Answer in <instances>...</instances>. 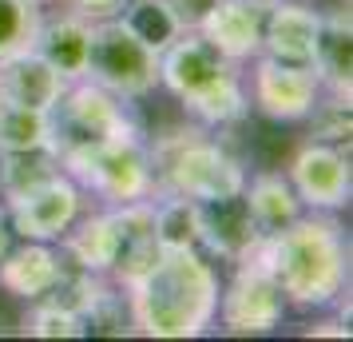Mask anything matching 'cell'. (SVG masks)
Returning a JSON list of instances; mask_svg holds the SVG:
<instances>
[{"label": "cell", "mask_w": 353, "mask_h": 342, "mask_svg": "<svg viewBox=\"0 0 353 342\" xmlns=\"http://www.w3.org/2000/svg\"><path fill=\"white\" fill-rule=\"evenodd\" d=\"M131 298V326L151 339H194L203 334L219 307V278L199 251H159L135 287Z\"/></svg>", "instance_id": "cell-1"}, {"label": "cell", "mask_w": 353, "mask_h": 342, "mask_svg": "<svg viewBox=\"0 0 353 342\" xmlns=\"http://www.w3.org/2000/svg\"><path fill=\"white\" fill-rule=\"evenodd\" d=\"M254 259L270 267L286 303H298V307L334 303L350 275L345 239L330 215H298L290 227L262 239Z\"/></svg>", "instance_id": "cell-2"}, {"label": "cell", "mask_w": 353, "mask_h": 342, "mask_svg": "<svg viewBox=\"0 0 353 342\" xmlns=\"http://www.w3.org/2000/svg\"><path fill=\"white\" fill-rule=\"evenodd\" d=\"M159 84H167L179 96V104L203 124L223 128L246 115V92H242L234 60L223 56L199 32H183L159 56Z\"/></svg>", "instance_id": "cell-3"}, {"label": "cell", "mask_w": 353, "mask_h": 342, "mask_svg": "<svg viewBox=\"0 0 353 342\" xmlns=\"http://www.w3.org/2000/svg\"><path fill=\"white\" fill-rule=\"evenodd\" d=\"M147 155L159 196L214 199L246 187L242 163L203 128H179L171 135H159L155 147H147Z\"/></svg>", "instance_id": "cell-4"}, {"label": "cell", "mask_w": 353, "mask_h": 342, "mask_svg": "<svg viewBox=\"0 0 353 342\" xmlns=\"http://www.w3.org/2000/svg\"><path fill=\"white\" fill-rule=\"evenodd\" d=\"M128 135H139V131L131 124V115L123 112L119 96L103 92L92 80H72L60 92V99L48 108V144L60 155V163L68 155L115 144Z\"/></svg>", "instance_id": "cell-5"}, {"label": "cell", "mask_w": 353, "mask_h": 342, "mask_svg": "<svg viewBox=\"0 0 353 342\" xmlns=\"http://www.w3.org/2000/svg\"><path fill=\"white\" fill-rule=\"evenodd\" d=\"M83 80L99 84L103 92L119 99H139L159 84V52L147 48L135 32H128L123 20H96L88 40Z\"/></svg>", "instance_id": "cell-6"}, {"label": "cell", "mask_w": 353, "mask_h": 342, "mask_svg": "<svg viewBox=\"0 0 353 342\" xmlns=\"http://www.w3.org/2000/svg\"><path fill=\"white\" fill-rule=\"evenodd\" d=\"M60 167H64L76 183L92 187L96 196L112 199V203H135V199L155 196L151 155H147V147H143L139 135L92 147V151H80V155H68Z\"/></svg>", "instance_id": "cell-7"}, {"label": "cell", "mask_w": 353, "mask_h": 342, "mask_svg": "<svg viewBox=\"0 0 353 342\" xmlns=\"http://www.w3.org/2000/svg\"><path fill=\"white\" fill-rule=\"evenodd\" d=\"M214 314H223V326L230 334H266L282 323L286 294L278 287V278L270 275V267L250 255L246 263H239Z\"/></svg>", "instance_id": "cell-8"}, {"label": "cell", "mask_w": 353, "mask_h": 342, "mask_svg": "<svg viewBox=\"0 0 353 342\" xmlns=\"http://www.w3.org/2000/svg\"><path fill=\"white\" fill-rule=\"evenodd\" d=\"M80 183L72 180L68 171L52 175L48 183H40L24 196L8 199V215H12V227L24 235V239H36V243H48V239H60L76 219H80Z\"/></svg>", "instance_id": "cell-9"}, {"label": "cell", "mask_w": 353, "mask_h": 342, "mask_svg": "<svg viewBox=\"0 0 353 342\" xmlns=\"http://www.w3.org/2000/svg\"><path fill=\"white\" fill-rule=\"evenodd\" d=\"M199 247H207L210 255L226 263H246L262 247V231L242 191L199 199Z\"/></svg>", "instance_id": "cell-10"}, {"label": "cell", "mask_w": 353, "mask_h": 342, "mask_svg": "<svg viewBox=\"0 0 353 342\" xmlns=\"http://www.w3.org/2000/svg\"><path fill=\"white\" fill-rule=\"evenodd\" d=\"M290 187L314 211L345 207L350 203V160H345V151L337 144L310 140L290 163Z\"/></svg>", "instance_id": "cell-11"}, {"label": "cell", "mask_w": 353, "mask_h": 342, "mask_svg": "<svg viewBox=\"0 0 353 342\" xmlns=\"http://www.w3.org/2000/svg\"><path fill=\"white\" fill-rule=\"evenodd\" d=\"M112 231H115V247H112V271L108 275L128 291L151 271V263L159 259L163 251L159 239H155V207L147 199L115 203Z\"/></svg>", "instance_id": "cell-12"}, {"label": "cell", "mask_w": 353, "mask_h": 342, "mask_svg": "<svg viewBox=\"0 0 353 342\" xmlns=\"http://www.w3.org/2000/svg\"><path fill=\"white\" fill-rule=\"evenodd\" d=\"M321 84L314 76V68L282 64L262 56L254 68V104L274 120H305L310 108L318 104Z\"/></svg>", "instance_id": "cell-13"}, {"label": "cell", "mask_w": 353, "mask_h": 342, "mask_svg": "<svg viewBox=\"0 0 353 342\" xmlns=\"http://www.w3.org/2000/svg\"><path fill=\"white\" fill-rule=\"evenodd\" d=\"M321 17L305 4H270L262 20V56L282 60V64L314 68V44H318Z\"/></svg>", "instance_id": "cell-14"}, {"label": "cell", "mask_w": 353, "mask_h": 342, "mask_svg": "<svg viewBox=\"0 0 353 342\" xmlns=\"http://www.w3.org/2000/svg\"><path fill=\"white\" fill-rule=\"evenodd\" d=\"M262 20H266V0H219L214 12L203 20L199 36L239 64L262 48Z\"/></svg>", "instance_id": "cell-15"}, {"label": "cell", "mask_w": 353, "mask_h": 342, "mask_svg": "<svg viewBox=\"0 0 353 342\" xmlns=\"http://www.w3.org/2000/svg\"><path fill=\"white\" fill-rule=\"evenodd\" d=\"M64 88H68V80L36 48L12 52V56L0 60V99H12V104L36 108V112H48Z\"/></svg>", "instance_id": "cell-16"}, {"label": "cell", "mask_w": 353, "mask_h": 342, "mask_svg": "<svg viewBox=\"0 0 353 342\" xmlns=\"http://www.w3.org/2000/svg\"><path fill=\"white\" fill-rule=\"evenodd\" d=\"M314 76L321 88H330V96L350 99L353 80V32H350V12L321 17L318 24V44H314Z\"/></svg>", "instance_id": "cell-17"}, {"label": "cell", "mask_w": 353, "mask_h": 342, "mask_svg": "<svg viewBox=\"0 0 353 342\" xmlns=\"http://www.w3.org/2000/svg\"><path fill=\"white\" fill-rule=\"evenodd\" d=\"M88 40H92V20H83L80 12H76V17H60V20H48V24L40 20L32 48L72 84V80H83Z\"/></svg>", "instance_id": "cell-18"}, {"label": "cell", "mask_w": 353, "mask_h": 342, "mask_svg": "<svg viewBox=\"0 0 353 342\" xmlns=\"http://www.w3.org/2000/svg\"><path fill=\"white\" fill-rule=\"evenodd\" d=\"M56 275H60V255L48 243H36V239H28V247H20L12 255L4 251V259H0V283L17 298H32V303L44 298Z\"/></svg>", "instance_id": "cell-19"}, {"label": "cell", "mask_w": 353, "mask_h": 342, "mask_svg": "<svg viewBox=\"0 0 353 342\" xmlns=\"http://www.w3.org/2000/svg\"><path fill=\"white\" fill-rule=\"evenodd\" d=\"M242 196H246V207L254 215L262 239L278 235L282 227H290L302 215V199L294 196L290 180H282V175H258L250 187H242Z\"/></svg>", "instance_id": "cell-20"}, {"label": "cell", "mask_w": 353, "mask_h": 342, "mask_svg": "<svg viewBox=\"0 0 353 342\" xmlns=\"http://www.w3.org/2000/svg\"><path fill=\"white\" fill-rule=\"evenodd\" d=\"M64 167H60V155L52 151V144L24 147V151H0V196L17 199L40 183H48Z\"/></svg>", "instance_id": "cell-21"}, {"label": "cell", "mask_w": 353, "mask_h": 342, "mask_svg": "<svg viewBox=\"0 0 353 342\" xmlns=\"http://www.w3.org/2000/svg\"><path fill=\"white\" fill-rule=\"evenodd\" d=\"M155 207V239L163 251H199V199L163 196Z\"/></svg>", "instance_id": "cell-22"}, {"label": "cell", "mask_w": 353, "mask_h": 342, "mask_svg": "<svg viewBox=\"0 0 353 342\" xmlns=\"http://www.w3.org/2000/svg\"><path fill=\"white\" fill-rule=\"evenodd\" d=\"M119 12H123V17H119V20H123V28L135 32L147 48H155L159 56L175 44L179 36H183L179 20L171 17V8H167L163 0H131V4L119 8Z\"/></svg>", "instance_id": "cell-23"}, {"label": "cell", "mask_w": 353, "mask_h": 342, "mask_svg": "<svg viewBox=\"0 0 353 342\" xmlns=\"http://www.w3.org/2000/svg\"><path fill=\"white\" fill-rule=\"evenodd\" d=\"M44 144H48V112L0 99V151H24Z\"/></svg>", "instance_id": "cell-24"}, {"label": "cell", "mask_w": 353, "mask_h": 342, "mask_svg": "<svg viewBox=\"0 0 353 342\" xmlns=\"http://www.w3.org/2000/svg\"><path fill=\"white\" fill-rule=\"evenodd\" d=\"M36 28H40L36 0H0V60L32 48Z\"/></svg>", "instance_id": "cell-25"}, {"label": "cell", "mask_w": 353, "mask_h": 342, "mask_svg": "<svg viewBox=\"0 0 353 342\" xmlns=\"http://www.w3.org/2000/svg\"><path fill=\"white\" fill-rule=\"evenodd\" d=\"M24 334H32V339H83L88 326H83L80 314H72L60 303L36 298V310L24 319Z\"/></svg>", "instance_id": "cell-26"}, {"label": "cell", "mask_w": 353, "mask_h": 342, "mask_svg": "<svg viewBox=\"0 0 353 342\" xmlns=\"http://www.w3.org/2000/svg\"><path fill=\"white\" fill-rule=\"evenodd\" d=\"M353 131V115H350V99L330 96L325 104L310 108V135L318 144H350Z\"/></svg>", "instance_id": "cell-27"}, {"label": "cell", "mask_w": 353, "mask_h": 342, "mask_svg": "<svg viewBox=\"0 0 353 342\" xmlns=\"http://www.w3.org/2000/svg\"><path fill=\"white\" fill-rule=\"evenodd\" d=\"M167 8H171V17L179 20V28L183 32H199L203 28V20L214 12V4L219 0H163Z\"/></svg>", "instance_id": "cell-28"}, {"label": "cell", "mask_w": 353, "mask_h": 342, "mask_svg": "<svg viewBox=\"0 0 353 342\" xmlns=\"http://www.w3.org/2000/svg\"><path fill=\"white\" fill-rule=\"evenodd\" d=\"M83 20H108L123 8V0H72Z\"/></svg>", "instance_id": "cell-29"}, {"label": "cell", "mask_w": 353, "mask_h": 342, "mask_svg": "<svg viewBox=\"0 0 353 342\" xmlns=\"http://www.w3.org/2000/svg\"><path fill=\"white\" fill-rule=\"evenodd\" d=\"M310 339H350V326H341V323H318V326H310Z\"/></svg>", "instance_id": "cell-30"}, {"label": "cell", "mask_w": 353, "mask_h": 342, "mask_svg": "<svg viewBox=\"0 0 353 342\" xmlns=\"http://www.w3.org/2000/svg\"><path fill=\"white\" fill-rule=\"evenodd\" d=\"M4 251H8V223H4V211H0V259H4Z\"/></svg>", "instance_id": "cell-31"}, {"label": "cell", "mask_w": 353, "mask_h": 342, "mask_svg": "<svg viewBox=\"0 0 353 342\" xmlns=\"http://www.w3.org/2000/svg\"><path fill=\"white\" fill-rule=\"evenodd\" d=\"M36 4H44V0H36Z\"/></svg>", "instance_id": "cell-32"}]
</instances>
